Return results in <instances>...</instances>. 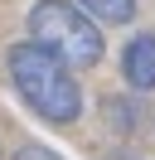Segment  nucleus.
<instances>
[{"label":"nucleus","instance_id":"1","mask_svg":"<svg viewBox=\"0 0 155 160\" xmlns=\"http://www.w3.org/2000/svg\"><path fill=\"white\" fill-rule=\"evenodd\" d=\"M10 78H15L19 97L29 102L34 117L53 121V126L78 121V112H82V88H78L73 68H63V63H58L53 53H44L39 44H15V49H10Z\"/></svg>","mask_w":155,"mask_h":160},{"label":"nucleus","instance_id":"2","mask_svg":"<svg viewBox=\"0 0 155 160\" xmlns=\"http://www.w3.org/2000/svg\"><path fill=\"white\" fill-rule=\"evenodd\" d=\"M29 44L53 53L63 68H92L102 58V29L68 0H39L29 10Z\"/></svg>","mask_w":155,"mask_h":160},{"label":"nucleus","instance_id":"3","mask_svg":"<svg viewBox=\"0 0 155 160\" xmlns=\"http://www.w3.org/2000/svg\"><path fill=\"white\" fill-rule=\"evenodd\" d=\"M121 73H126V82H131L136 92L155 88V34H136L121 49Z\"/></svg>","mask_w":155,"mask_h":160},{"label":"nucleus","instance_id":"4","mask_svg":"<svg viewBox=\"0 0 155 160\" xmlns=\"http://www.w3.org/2000/svg\"><path fill=\"white\" fill-rule=\"evenodd\" d=\"M78 10L87 20H102V24H131L136 20V0H78Z\"/></svg>","mask_w":155,"mask_h":160},{"label":"nucleus","instance_id":"5","mask_svg":"<svg viewBox=\"0 0 155 160\" xmlns=\"http://www.w3.org/2000/svg\"><path fill=\"white\" fill-rule=\"evenodd\" d=\"M15 160H58V155H53L48 146H19V150H15Z\"/></svg>","mask_w":155,"mask_h":160}]
</instances>
